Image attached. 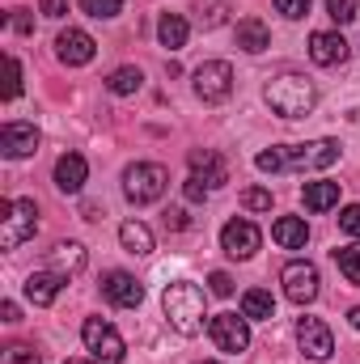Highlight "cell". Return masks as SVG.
I'll return each instance as SVG.
<instances>
[{
  "mask_svg": "<svg viewBox=\"0 0 360 364\" xmlns=\"http://www.w3.org/2000/svg\"><path fill=\"white\" fill-rule=\"evenodd\" d=\"M242 203H246V212H271V191L250 186V191H242Z\"/></svg>",
  "mask_w": 360,
  "mask_h": 364,
  "instance_id": "31",
  "label": "cell"
},
{
  "mask_svg": "<svg viewBox=\"0 0 360 364\" xmlns=\"http://www.w3.org/2000/svg\"><path fill=\"white\" fill-rule=\"evenodd\" d=\"M166 186H170V174H166V166H157V161H136V166L123 170V195H127L136 208L157 203V199L166 195Z\"/></svg>",
  "mask_w": 360,
  "mask_h": 364,
  "instance_id": "5",
  "label": "cell"
},
{
  "mask_svg": "<svg viewBox=\"0 0 360 364\" xmlns=\"http://www.w3.org/2000/svg\"><path fill=\"white\" fill-rule=\"evenodd\" d=\"M199 364H216V360H199Z\"/></svg>",
  "mask_w": 360,
  "mask_h": 364,
  "instance_id": "44",
  "label": "cell"
},
{
  "mask_svg": "<svg viewBox=\"0 0 360 364\" xmlns=\"http://www.w3.org/2000/svg\"><path fill=\"white\" fill-rule=\"evenodd\" d=\"M186 34H191V26H186L182 13H162V21H157V38H162V47L179 51L182 43H186Z\"/></svg>",
  "mask_w": 360,
  "mask_h": 364,
  "instance_id": "24",
  "label": "cell"
},
{
  "mask_svg": "<svg viewBox=\"0 0 360 364\" xmlns=\"http://www.w3.org/2000/svg\"><path fill=\"white\" fill-rule=\"evenodd\" d=\"M348 51H352V47H348V38H344L339 30H318V34H309V60L322 64V68L344 64Z\"/></svg>",
  "mask_w": 360,
  "mask_h": 364,
  "instance_id": "14",
  "label": "cell"
},
{
  "mask_svg": "<svg viewBox=\"0 0 360 364\" xmlns=\"http://www.w3.org/2000/svg\"><path fill=\"white\" fill-rule=\"evenodd\" d=\"M38 149V127L34 123H4L0 127V153L9 161H21Z\"/></svg>",
  "mask_w": 360,
  "mask_h": 364,
  "instance_id": "15",
  "label": "cell"
},
{
  "mask_svg": "<svg viewBox=\"0 0 360 364\" xmlns=\"http://www.w3.org/2000/svg\"><path fill=\"white\" fill-rule=\"evenodd\" d=\"M280 284H284V296H288L292 305H309V301L318 296V288H322L318 267L305 263V259H292V263L280 272Z\"/></svg>",
  "mask_w": 360,
  "mask_h": 364,
  "instance_id": "9",
  "label": "cell"
},
{
  "mask_svg": "<svg viewBox=\"0 0 360 364\" xmlns=\"http://www.w3.org/2000/svg\"><path fill=\"white\" fill-rule=\"evenodd\" d=\"M162 309H166V318H170V326L179 335H199L203 331L208 309H203V288L199 284H191V279L170 284L166 296H162Z\"/></svg>",
  "mask_w": 360,
  "mask_h": 364,
  "instance_id": "3",
  "label": "cell"
},
{
  "mask_svg": "<svg viewBox=\"0 0 360 364\" xmlns=\"http://www.w3.org/2000/svg\"><path fill=\"white\" fill-rule=\"evenodd\" d=\"M238 47H242V51H250V55L268 51V47H271V30L259 21V17H246V21H238Z\"/></svg>",
  "mask_w": 360,
  "mask_h": 364,
  "instance_id": "22",
  "label": "cell"
},
{
  "mask_svg": "<svg viewBox=\"0 0 360 364\" xmlns=\"http://www.w3.org/2000/svg\"><path fill=\"white\" fill-rule=\"evenodd\" d=\"M271 237H275V246H284V250H305L309 225H305L301 216H280V220L271 225Z\"/></svg>",
  "mask_w": 360,
  "mask_h": 364,
  "instance_id": "19",
  "label": "cell"
},
{
  "mask_svg": "<svg viewBox=\"0 0 360 364\" xmlns=\"http://www.w3.org/2000/svg\"><path fill=\"white\" fill-rule=\"evenodd\" d=\"M339 229H344V233H352V237H360V203H352V208H344V212H339Z\"/></svg>",
  "mask_w": 360,
  "mask_h": 364,
  "instance_id": "37",
  "label": "cell"
},
{
  "mask_svg": "<svg viewBox=\"0 0 360 364\" xmlns=\"http://www.w3.org/2000/svg\"><path fill=\"white\" fill-rule=\"evenodd\" d=\"M60 288H64V279L55 272H34V275H26V296L34 301V305H51L55 296H60Z\"/></svg>",
  "mask_w": 360,
  "mask_h": 364,
  "instance_id": "20",
  "label": "cell"
},
{
  "mask_svg": "<svg viewBox=\"0 0 360 364\" xmlns=\"http://www.w3.org/2000/svg\"><path fill=\"white\" fill-rule=\"evenodd\" d=\"M38 13H43V17H64V13H68V0H43Z\"/></svg>",
  "mask_w": 360,
  "mask_h": 364,
  "instance_id": "40",
  "label": "cell"
},
{
  "mask_svg": "<svg viewBox=\"0 0 360 364\" xmlns=\"http://www.w3.org/2000/svg\"><path fill=\"white\" fill-rule=\"evenodd\" d=\"M208 335H212V343H216L221 352L242 356V352L250 348V318H246V314H216V318L208 322Z\"/></svg>",
  "mask_w": 360,
  "mask_h": 364,
  "instance_id": "7",
  "label": "cell"
},
{
  "mask_svg": "<svg viewBox=\"0 0 360 364\" xmlns=\"http://www.w3.org/2000/svg\"><path fill=\"white\" fill-rule=\"evenodd\" d=\"M263 246V233H259V225L255 220H229L225 229H221V250L229 255V259H238V263H246V259H255V250Z\"/></svg>",
  "mask_w": 360,
  "mask_h": 364,
  "instance_id": "10",
  "label": "cell"
},
{
  "mask_svg": "<svg viewBox=\"0 0 360 364\" xmlns=\"http://www.w3.org/2000/svg\"><path fill=\"white\" fill-rule=\"evenodd\" d=\"M93 51H97V43H93L85 30H77V26L60 30V38H55V55H60V64H68V68H81V64H90Z\"/></svg>",
  "mask_w": 360,
  "mask_h": 364,
  "instance_id": "13",
  "label": "cell"
},
{
  "mask_svg": "<svg viewBox=\"0 0 360 364\" xmlns=\"http://www.w3.org/2000/svg\"><path fill=\"white\" fill-rule=\"evenodd\" d=\"M301 199H305L309 212H327V208L339 203V182H305Z\"/></svg>",
  "mask_w": 360,
  "mask_h": 364,
  "instance_id": "23",
  "label": "cell"
},
{
  "mask_svg": "<svg viewBox=\"0 0 360 364\" xmlns=\"http://www.w3.org/2000/svg\"><path fill=\"white\" fill-rule=\"evenodd\" d=\"M275 13H284L288 21H301L309 13V0H275Z\"/></svg>",
  "mask_w": 360,
  "mask_h": 364,
  "instance_id": "35",
  "label": "cell"
},
{
  "mask_svg": "<svg viewBox=\"0 0 360 364\" xmlns=\"http://www.w3.org/2000/svg\"><path fill=\"white\" fill-rule=\"evenodd\" d=\"M208 191H212V186H208L203 178H195V174H191V178L182 182V195H186L191 203H203V199H208Z\"/></svg>",
  "mask_w": 360,
  "mask_h": 364,
  "instance_id": "36",
  "label": "cell"
},
{
  "mask_svg": "<svg viewBox=\"0 0 360 364\" xmlns=\"http://www.w3.org/2000/svg\"><path fill=\"white\" fill-rule=\"evenodd\" d=\"M81 13H90V17H119L123 0H81Z\"/></svg>",
  "mask_w": 360,
  "mask_h": 364,
  "instance_id": "30",
  "label": "cell"
},
{
  "mask_svg": "<svg viewBox=\"0 0 360 364\" xmlns=\"http://www.w3.org/2000/svg\"><path fill=\"white\" fill-rule=\"evenodd\" d=\"M85 259H90V255H85L81 242H60V246L47 250V272H55L64 284H68L77 272H85Z\"/></svg>",
  "mask_w": 360,
  "mask_h": 364,
  "instance_id": "16",
  "label": "cell"
},
{
  "mask_svg": "<svg viewBox=\"0 0 360 364\" xmlns=\"http://www.w3.org/2000/svg\"><path fill=\"white\" fill-rule=\"evenodd\" d=\"M68 364H97V360H68Z\"/></svg>",
  "mask_w": 360,
  "mask_h": 364,
  "instance_id": "43",
  "label": "cell"
},
{
  "mask_svg": "<svg viewBox=\"0 0 360 364\" xmlns=\"http://www.w3.org/2000/svg\"><path fill=\"white\" fill-rule=\"evenodd\" d=\"M102 296L110 305H119V309H136L144 301V284L127 272H106L102 275Z\"/></svg>",
  "mask_w": 360,
  "mask_h": 364,
  "instance_id": "12",
  "label": "cell"
},
{
  "mask_svg": "<svg viewBox=\"0 0 360 364\" xmlns=\"http://www.w3.org/2000/svg\"><path fill=\"white\" fill-rule=\"evenodd\" d=\"M81 339H85V348H90L97 360H123L127 356V343H123V335L106 322V318H85V326H81Z\"/></svg>",
  "mask_w": 360,
  "mask_h": 364,
  "instance_id": "8",
  "label": "cell"
},
{
  "mask_svg": "<svg viewBox=\"0 0 360 364\" xmlns=\"http://www.w3.org/2000/svg\"><path fill=\"white\" fill-rule=\"evenodd\" d=\"M327 13H331V21L348 26V21L356 17V0H327Z\"/></svg>",
  "mask_w": 360,
  "mask_h": 364,
  "instance_id": "33",
  "label": "cell"
},
{
  "mask_svg": "<svg viewBox=\"0 0 360 364\" xmlns=\"http://www.w3.org/2000/svg\"><path fill=\"white\" fill-rule=\"evenodd\" d=\"M140 85H144V73L132 68V64H123V68H115V73L106 77V90L115 93V97H132Z\"/></svg>",
  "mask_w": 360,
  "mask_h": 364,
  "instance_id": "25",
  "label": "cell"
},
{
  "mask_svg": "<svg viewBox=\"0 0 360 364\" xmlns=\"http://www.w3.org/2000/svg\"><path fill=\"white\" fill-rule=\"evenodd\" d=\"M339 140H314V144H275L255 157V166L263 174H280V170H327L339 161Z\"/></svg>",
  "mask_w": 360,
  "mask_h": 364,
  "instance_id": "1",
  "label": "cell"
},
{
  "mask_svg": "<svg viewBox=\"0 0 360 364\" xmlns=\"http://www.w3.org/2000/svg\"><path fill=\"white\" fill-rule=\"evenodd\" d=\"M208 292H212V296H233V279L225 272H212L208 275Z\"/></svg>",
  "mask_w": 360,
  "mask_h": 364,
  "instance_id": "38",
  "label": "cell"
},
{
  "mask_svg": "<svg viewBox=\"0 0 360 364\" xmlns=\"http://www.w3.org/2000/svg\"><path fill=\"white\" fill-rule=\"evenodd\" d=\"M263 97H268V106L280 114V119H305V114L318 106L314 81L301 77V73H280V77H271Z\"/></svg>",
  "mask_w": 360,
  "mask_h": 364,
  "instance_id": "2",
  "label": "cell"
},
{
  "mask_svg": "<svg viewBox=\"0 0 360 364\" xmlns=\"http://www.w3.org/2000/svg\"><path fill=\"white\" fill-rule=\"evenodd\" d=\"M195 9H199V21H203L208 30L229 17V0H195Z\"/></svg>",
  "mask_w": 360,
  "mask_h": 364,
  "instance_id": "27",
  "label": "cell"
},
{
  "mask_svg": "<svg viewBox=\"0 0 360 364\" xmlns=\"http://www.w3.org/2000/svg\"><path fill=\"white\" fill-rule=\"evenodd\" d=\"M297 343H301V352H305L309 360H331V352H335L331 326H327L322 318H301V322H297Z\"/></svg>",
  "mask_w": 360,
  "mask_h": 364,
  "instance_id": "11",
  "label": "cell"
},
{
  "mask_svg": "<svg viewBox=\"0 0 360 364\" xmlns=\"http://www.w3.org/2000/svg\"><path fill=\"white\" fill-rule=\"evenodd\" d=\"M0 314H4V322H21V309H17L13 301H4V305H0Z\"/></svg>",
  "mask_w": 360,
  "mask_h": 364,
  "instance_id": "41",
  "label": "cell"
},
{
  "mask_svg": "<svg viewBox=\"0 0 360 364\" xmlns=\"http://www.w3.org/2000/svg\"><path fill=\"white\" fill-rule=\"evenodd\" d=\"M191 85H195V97H199V102L216 106V102H225V97L233 93V68H229L225 60H208V64L195 68Z\"/></svg>",
  "mask_w": 360,
  "mask_h": 364,
  "instance_id": "6",
  "label": "cell"
},
{
  "mask_svg": "<svg viewBox=\"0 0 360 364\" xmlns=\"http://www.w3.org/2000/svg\"><path fill=\"white\" fill-rule=\"evenodd\" d=\"M85 178H90V166H85L81 153H64V157L55 161V186H60L64 195H81Z\"/></svg>",
  "mask_w": 360,
  "mask_h": 364,
  "instance_id": "18",
  "label": "cell"
},
{
  "mask_svg": "<svg viewBox=\"0 0 360 364\" xmlns=\"http://www.w3.org/2000/svg\"><path fill=\"white\" fill-rule=\"evenodd\" d=\"M348 322H352V326H356V331H360V305H356V309H352V314H348Z\"/></svg>",
  "mask_w": 360,
  "mask_h": 364,
  "instance_id": "42",
  "label": "cell"
},
{
  "mask_svg": "<svg viewBox=\"0 0 360 364\" xmlns=\"http://www.w3.org/2000/svg\"><path fill=\"white\" fill-rule=\"evenodd\" d=\"M119 242L127 255H153V229L144 220H123L119 225Z\"/></svg>",
  "mask_w": 360,
  "mask_h": 364,
  "instance_id": "21",
  "label": "cell"
},
{
  "mask_svg": "<svg viewBox=\"0 0 360 364\" xmlns=\"http://www.w3.org/2000/svg\"><path fill=\"white\" fill-rule=\"evenodd\" d=\"M191 174L203 178L208 186H225V182H229V166H225V157L212 153V149H191Z\"/></svg>",
  "mask_w": 360,
  "mask_h": 364,
  "instance_id": "17",
  "label": "cell"
},
{
  "mask_svg": "<svg viewBox=\"0 0 360 364\" xmlns=\"http://www.w3.org/2000/svg\"><path fill=\"white\" fill-rule=\"evenodd\" d=\"M9 30H17V34H34V17H30V9H9Z\"/></svg>",
  "mask_w": 360,
  "mask_h": 364,
  "instance_id": "34",
  "label": "cell"
},
{
  "mask_svg": "<svg viewBox=\"0 0 360 364\" xmlns=\"http://www.w3.org/2000/svg\"><path fill=\"white\" fill-rule=\"evenodd\" d=\"M186 225H191V220H186V212H182V208H170V212H166V229H174V233H182Z\"/></svg>",
  "mask_w": 360,
  "mask_h": 364,
  "instance_id": "39",
  "label": "cell"
},
{
  "mask_svg": "<svg viewBox=\"0 0 360 364\" xmlns=\"http://www.w3.org/2000/svg\"><path fill=\"white\" fill-rule=\"evenodd\" d=\"M0 364H43V360H38L34 348H26V343H9V348L0 352Z\"/></svg>",
  "mask_w": 360,
  "mask_h": 364,
  "instance_id": "29",
  "label": "cell"
},
{
  "mask_svg": "<svg viewBox=\"0 0 360 364\" xmlns=\"http://www.w3.org/2000/svg\"><path fill=\"white\" fill-rule=\"evenodd\" d=\"M242 314H246L250 322H268V318H275V301H271V292H263V288L242 292Z\"/></svg>",
  "mask_w": 360,
  "mask_h": 364,
  "instance_id": "26",
  "label": "cell"
},
{
  "mask_svg": "<svg viewBox=\"0 0 360 364\" xmlns=\"http://www.w3.org/2000/svg\"><path fill=\"white\" fill-rule=\"evenodd\" d=\"M38 233V208L34 199H0V246L17 250Z\"/></svg>",
  "mask_w": 360,
  "mask_h": 364,
  "instance_id": "4",
  "label": "cell"
},
{
  "mask_svg": "<svg viewBox=\"0 0 360 364\" xmlns=\"http://www.w3.org/2000/svg\"><path fill=\"white\" fill-rule=\"evenodd\" d=\"M335 263H339V272L348 275V284H360V246L335 250Z\"/></svg>",
  "mask_w": 360,
  "mask_h": 364,
  "instance_id": "28",
  "label": "cell"
},
{
  "mask_svg": "<svg viewBox=\"0 0 360 364\" xmlns=\"http://www.w3.org/2000/svg\"><path fill=\"white\" fill-rule=\"evenodd\" d=\"M4 68H9V81H4V102H13V97H21V64H17V55H9V60H4Z\"/></svg>",
  "mask_w": 360,
  "mask_h": 364,
  "instance_id": "32",
  "label": "cell"
}]
</instances>
